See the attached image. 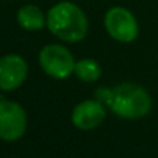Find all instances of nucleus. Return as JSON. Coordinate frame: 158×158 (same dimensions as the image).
Segmentation results:
<instances>
[{
    "label": "nucleus",
    "mask_w": 158,
    "mask_h": 158,
    "mask_svg": "<svg viewBox=\"0 0 158 158\" xmlns=\"http://www.w3.org/2000/svg\"><path fill=\"white\" fill-rule=\"evenodd\" d=\"M95 97L103 105H107L114 114L121 118L135 120L149 114L152 100L146 89L134 83H123L114 89L100 88L95 91Z\"/></svg>",
    "instance_id": "1"
},
{
    "label": "nucleus",
    "mask_w": 158,
    "mask_h": 158,
    "mask_svg": "<svg viewBox=\"0 0 158 158\" xmlns=\"http://www.w3.org/2000/svg\"><path fill=\"white\" fill-rule=\"evenodd\" d=\"M46 25L55 37L71 43L83 40L88 34L85 12L71 2H60L52 6L48 12Z\"/></svg>",
    "instance_id": "2"
},
{
    "label": "nucleus",
    "mask_w": 158,
    "mask_h": 158,
    "mask_svg": "<svg viewBox=\"0 0 158 158\" xmlns=\"http://www.w3.org/2000/svg\"><path fill=\"white\" fill-rule=\"evenodd\" d=\"M39 61L43 71L54 78H66L75 69L72 54L60 45H46L40 51Z\"/></svg>",
    "instance_id": "3"
},
{
    "label": "nucleus",
    "mask_w": 158,
    "mask_h": 158,
    "mask_svg": "<svg viewBox=\"0 0 158 158\" xmlns=\"http://www.w3.org/2000/svg\"><path fill=\"white\" fill-rule=\"evenodd\" d=\"M105 25L109 35L118 42L129 43L135 40L138 35V25L135 17L132 15L131 11L121 6L110 8L106 12Z\"/></svg>",
    "instance_id": "4"
},
{
    "label": "nucleus",
    "mask_w": 158,
    "mask_h": 158,
    "mask_svg": "<svg viewBox=\"0 0 158 158\" xmlns=\"http://www.w3.org/2000/svg\"><path fill=\"white\" fill-rule=\"evenodd\" d=\"M26 131V112L15 102H0V138L19 140Z\"/></svg>",
    "instance_id": "5"
},
{
    "label": "nucleus",
    "mask_w": 158,
    "mask_h": 158,
    "mask_svg": "<svg viewBox=\"0 0 158 158\" xmlns=\"http://www.w3.org/2000/svg\"><path fill=\"white\" fill-rule=\"evenodd\" d=\"M28 75V64L26 61L17 55L9 54L0 58V89L2 91H12L19 88Z\"/></svg>",
    "instance_id": "6"
},
{
    "label": "nucleus",
    "mask_w": 158,
    "mask_h": 158,
    "mask_svg": "<svg viewBox=\"0 0 158 158\" xmlns=\"http://www.w3.org/2000/svg\"><path fill=\"white\" fill-rule=\"evenodd\" d=\"M106 117L105 106L98 100H86L72 110V123L81 131H89L103 123Z\"/></svg>",
    "instance_id": "7"
},
{
    "label": "nucleus",
    "mask_w": 158,
    "mask_h": 158,
    "mask_svg": "<svg viewBox=\"0 0 158 158\" xmlns=\"http://www.w3.org/2000/svg\"><path fill=\"white\" fill-rule=\"evenodd\" d=\"M17 22L19 25L26 31H37L45 26V17L39 6L35 5H25L17 12Z\"/></svg>",
    "instance_id": "8"
},
{
    "label": "nucleus",
    "mask_w": 158,
    "mask_h": 158,
    "mask_svg": "<svg viewBox=\"0 0 158 158\" xmlns=\"http://www.w3.org/2000/svg\"><path fill=\"white\" fill-rule=\"evenodd\" d=\"M74 72L77 74V77L86 83H92V81H97L102 75V68L100 64L95 61V60H91V58H83L80 61L75 63V69Z\"/></svg>",
    "instance_id": "9"
}]
</instances>
